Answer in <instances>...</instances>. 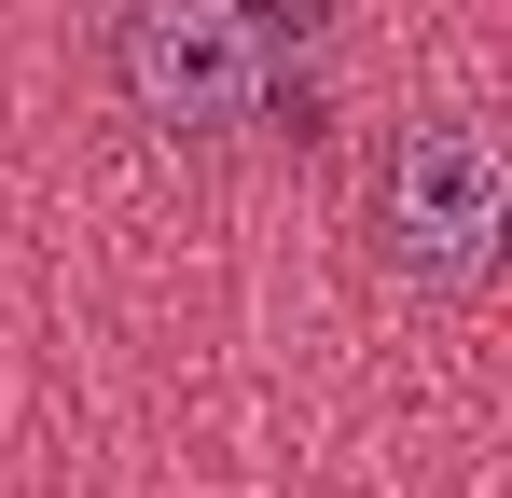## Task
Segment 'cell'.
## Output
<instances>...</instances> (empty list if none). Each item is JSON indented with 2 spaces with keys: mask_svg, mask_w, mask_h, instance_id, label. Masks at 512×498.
Returning <instances> with one entry per match:
<instances>
[{
  "mask_svg": "<svg viewBox=\"0 0 512 498\" xmlns=\"http://www.w3.org/2000/svg\"><path fill=\"white\" fill-rule=\"evenodd\" d=\"M111 97L153 139H250V125H277L263 0H111Z\"/></svg>",
  "mask_w": 512,
  "mask_h": 498,
  "instance_id": "obj_1",
  "label": "cell"
},
{
  "mask_svg": "<svg viewBox=\"0 0 512 498\" xmlns=\"http://www.w3.org/2000/svg\"><path fill=\"white\" fill-rule=\"evenodd\" d=\"M499 236H512L499 139H485L471 111H416V125L374 153V249H388L416 291H485Z\"/></svg>",
  "mask_w": 512,
  "mask_h": 498,
  "instance_id": "obj_2",
  "label": "cell"
}]
</instances>
